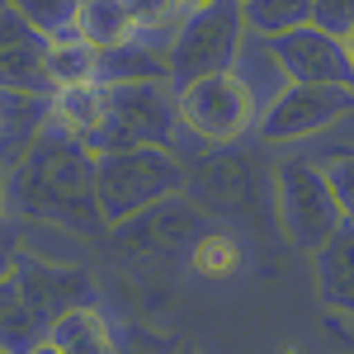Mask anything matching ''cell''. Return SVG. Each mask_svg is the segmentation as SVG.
Wrapping results in <instances>:
<instances>
[{"instance_id": "30bf717a", "label": "cell", "mask_w": 354, "mask_h": 354, "mask_svg": "<svg viewBox=\"0 0 354 354\" xmlns=\"http://www.w3.org/2000/svg\"><path fill=\"white\" fill-rule=\"evenodd\" d=\"M10 279H15V288L28 298V307L38 312V322L48 330L66 307L95 302V279L85 270L57 265V260H43V255H28V250H19V260L10 265Z\"/></svg>"}, {"instance_id": "7402d4cb", "label": "cell", "mask_w": 354, "mask_h": 354, "mask_svg": "<svg viewBox=\"0 0 354 354\" xmlns=\"http://www.w3.org/2000/svg\"><path fill=\"white\" fill-rule=\"evenodd\" d=\"M10 10L33 24L48 43L57 38H71L76 33V10H81V0H10Z\"/></svg>"}, {"instance_id": "d4e9b609", "label": "cell", "mask_w": 354, "mask_h": 354, "mask_svg": "<svg viewBox=\"0 0 354 354\" xmlns=\"http://www.w3.org/2000/svg\"><path fill=\"white\" fill-rule=\"evenodd\" d=\"M133 15L137 33H175V24L185 19L189 0H123Z\"/></svg>"}, {"instance_id": "44dd1931", "label": "cell", "mask_w": 354, "mask_h": 354, "mask_svg": "<svg viewBox=\"0 0 354 354\" xmlns=\"http://www.w3.org/2000/svg\"><path fill=\"white\" fill-rule=\"evenodd\" d=\"M189 270L194 274H208V279H227V274L241 270V241L227 232V227H213L208 236H198L189 250Z\"/></svg>"}, {"instance_id": "836d02e7", "label": "cell", "mask_w": 354, "mask_h": 354, "mask_svg": "<svg viewBox=\"0 0 354 354\" xmlns=\"http://www.w3.org/2000/svg\"><path fill=\"white\" fill-rule=\"evenodd\" d=\"M189 5H198V0H189Z\"/></svg>"}, {"instance_id": "7a4b0ae2", "label": "cell", "mask_w": 354, "mask_h": 354, "mask_svg": "<svg viewBox=\"0 0 354 354\" xmlns=\"http://www.w3.org/2000/svg\"><path fill=\"white\" fill-rule=\"evenodd\" d=\"M175 156L185 165V198L198 203L213 222L236 227H274V170L255 161L241 142L232 147H198L180 133Z\"/></svg>"}, {"instance_id": "cb8c5ba5", "label": "cell", "mask_w": 354, "mask_h": 354, "mask_svg": "<svg viewBox=\"0 0 354 354\" xmlns=\"http://www.w3.org/2000/svg\"><path fill=\"white\" fill-rule=\"evenodd\" d=\"M180 340L142 322H113V354H175Z\"/></svg>"}, {"instance_id": "7c38bea8", "label": "cell", "mask_w": 354, "mask_h": 354, "mask_svg": "<svg viewBox=\"0 0 354 354\" xmlns=\"http://www.w3.org/2000/svg\"><path fill=\"white\" fill-rule=\"evenodd\" d=\"M43 57H48V38L33 24H24L15 10H0V90L53 100V85L43 76Z\"/></svg>"}, {"instance_id": "9c48e42d", "label": "cell", "mask_w": 354, "mask_h": 354, "mask_svg": "<svg viewBox=\"0 0 354 354\" xmlns=\"http://www.w3.org/2000/svg\"><path fill=\"white\" fill-rule=\"evenodd\" d=\"M350 109H354L350 85H288L270 109L260 113L255 137L265 147H288V142L326 133L330 123H340Z\"/></svg>"}, {"instance_id": "5bb4252c", "label": "cell", "mask_w": 354, "mask_h": 354, "mask_svg": "<svg viewBox=\"0 0 354 354\" xmlns=\"http://www.w3.org/2000/svg\"><path fill=\"white\" fill-rule=\"evenodd\" d=\"M43 123H48V100L19 95V90H0V175L33 147Z\"/></svg>"}, {"instance_id": "52a82bcc", "label": "cell", "mask_w": 354, "mask_h": 354, "mask_svg": "<svg viewBox=\"0 0 354 354\" xmlns=\"http://www.w3.org/2000/svg\"><path fill=\"white\" fill-rule=\"evenodd\" d=\"M175 95V113H180V133L194 137L198 147H232V142H245L260 123V109L255 100L245 95V85L222 71V76H203V81H189Z\"/></svg>"}, {"instance_id": "4dcf8cb0", "label": "cell", "mask_w": 354, "mask_h": 354, "mask_svg": "<svg viewBox=\"0 0 354 354\" xmlns=\"http://www.w3.org/2000/svg\"><path fill=\"white\" fill-rule=\"evenodd\" d=\"M175 354H198V350H194V345H180V350H175Z\"/></svg>"}, {"instance_id": "9a60e30c", "label": "cell", "mask_w": 354, "mask_h": 354, "mask_svg": "<svg viewBox=\"0 0 354 354\" xmlns=\"http://www.w3.org/2000/svg\"><path fill=\"white\" fill-rule=\"evenodd\" d=\"M232 76L245 85V95L255 100V109L265 113L288 90V76H283V66H279V57H274L270 38H255V33H245L241 48H236V62H232Z\"/></svg>"}, {"instance_id": "603a6c76", "label": "cell", "mask_w": 354, "mask_h": 354, "mask_svg": "<svg viewBox=\"0 0 354 354\" xmlns=\"http://www.w3.org/2000/svg\"><path fill=\"white\" fill-rule=\"evenodd\" d=\"M317 165H322L330 194H335V203H340V218L354 222V147H335L326 156H317Z\"/></svg>"}, {"instance_id": "d6a6232c", "label": "cell", "mask_w": 354, "mask_h": 354, "mask_svg": "<svg viewBox=\"0 0 354 354\" xmlns=\"http://www.w3.org/2000/svg\"><path fill=\"white\" fill-rule=\"evenodd\" d=\"M0 354H10V350H5V345H0Z\"/></svg>"}, {"instance_id": "f546056e", "label": "cell", "mask_w": 354, "mask_h": 354, "mask_svg": "<svg viewBox=\"0 0 354 354\" xmlns=\"http://www.w3.org/2000/svg\"><path fill=\"white\" fill-rule=\"evenodd\" d=\"M10 218V213H5V180H0V222Z\"/></svg>"}, {"instance_id": "8fae6325", "label": "cell", "mask_w": 354, "mask_h": 354, "mask_svg": "<svg viewBox=\"0 0 354 354\" xmlns=\"http://www.w3.org/2000/svg\"><path fill=\"white\" fill-rule=\"evenodd\" d=\"M270 48L293 85H350L354 90V66L350 53H345V38H330L317 24H302L293 33L270 38Z\"/></svg>"}, {"instance_id": "484cf974", "label": "cell", "mask_w": 354, "mask_h": 354, "mask_svg": "<svg viewBox=\"0 0 354 354\" xmlns=\"http://www.w3.org/2000/svg\"><path fill=\"white\" fill-rule=\"evenodd\" d=\"M312 24L330 38H345L354 28V0H312Z\"/></svg>"}, {"instance_id": "6da1fadb", "label": "cell", "mask_w": 354, "mask_h": 354, "mask_svg": "<svg viewBox=\"0 0 354 354\" xmlns=\"http://www.w3.org/2000/svg\"><path fill=\"white\" fill-rule=\"evenodd\" d=\"M5 213L15 222H43L76 236H109L95 203V151L53 118L5 175Z\"/></svg>"}, {"instance_id": "e0dca14e", "label": "cell", "mask_w": 354, "mask_h": 354, "mask_svg": "<svg viewBox=\"0 0 354 354\" xmlns=\"http://www.w3.org/2000/svg\"><path fill=\"white\" fill-rule=\"evenodd\" d=\"M76 38L90 43L95 53H113L128 38H137V24H133V15H128L123 0H81V10H76Z\"/></svg>"}, {"instance_id": "1f68e13d", "label": "cell", "mask_w": 354, "mask_h": 354, "mask_svg": "<svg viewBox=\"0 0 354 354\" xmlns=\"http://www.w3.org/2000/svg\"><path fill=\"white\" fill-rule=\"evenodd\" d=\"M0 10H10V0H0Z\"/></svg>"}, {"instance_id": "ac0fdd59", "label": "cell", "mask_w": 354, "mask_h": 354, "mask_svg": "<svg viewBox=\"0 0 354 354\" xmlns=\"http://www.w3.org/2000/svg\"><path fill=\"white\" fill-rule=\"evenodd\" d=\"M43 76L53 90H71V85H100V53L81 43L76 33L71 38H57L48 43V57H43Z\"/></svg>"}, {"instance_id": "83f0119b", "label": "cell", "mask_w": 354, "mask_h": 354, "mask_svg": "<svg viewBox=\"0 0 354 354\" xmlns=\"http://www.w3.org/2000/svg\"><path fill=\"white\" fill-rule=\"evenodd\" d=\"M24 354H57V345H53V340H38V345H33V350H24Z\"/></svg>"}, {"instance_id": "f1b7e54d", "label": "cell", "mask_w": 354, "mask_h": 354, "mask_svg": "<svg viewBox=\"0 0 354 354\" xmlns=\"http://www.w3.org/2000/svg\"><path fill=\"white\" fill-rule=\"evenodd\" d=\"M345 53H350V66H354V28L345 33Z\"/></svg>"}, {"instance_id": "277c9868", "label": "cell", "mask_w": 354, "mask_h": 354, "mask_svg": "<svg viewBox=\"0 0 354 354\" xmlns=\"http://www.w3.org/2000/svg\"><path fill=\"white\" fill-rule=\"evenodd\" d=\"M241 38H245L241 0H198V5H189L185 19L170 33V48H165L170 90L232 71Z\"/></svg>"}, {"instance_id": "ba28073f", "label": "cell", "mask_w": 354, "mask_h": 354, "mask_svg": "<svg viewBox=\"0 0 354 354\" xmlns=\"http://www.w3.org/2000/svg\"><path fill=\"white\" fill-rule=\"evenodd\" d=\"M218 222L208 218L198 203H189L185 194H175V198H165L156 208H147V213H137L128 218L123 227H113L109 241L118 255H128V260H189V250L198 236H208Z\"/></svg>"}, {"instance_id": "5b68a950", "label": "cell", "mask_w": 354, "mask_h": 354, "mask_svg": "<svg viewBox=\"0 0 354 354\" xmlns=\"http://www.w3.org/2000/svg\"><path fill=\"white\" fill-rule=\"evenodd\" d=\"M180 142V113L170 85H104V118L85 142L95 156L133 151V147H165Z\"/></svg>"}, {"instance_id": "d6986e66", "label": "cell", "mask_w": 354, "mask_h": 354, "mask_svg": "<svg viewBox=\"0 0 354 354\" xmlns=\"http://www.w3.org/2000/svg\"><path fill=\"white\" fill-rule=\"evenodd\" d=\"M48 118L71 137L90 142L100 118H104V85H71V90H53L48 100Z\"/></svg>"}, {"instance_id": "8992f818", "label": "cell", "mask_w": 354, "mask_h": 354, "mask_svg": "<svg viewBox=\"0 0 354 354\" xmlns=\"http://www.w3.org/2000/svg\"><path fill=\"white\" fill-rule=\"evenodd\" d=\"M340 203L330 194L322 165L307 156H288L274 165V232L298 250H317L340 227Z\"/></svg>"}, {"instance_id": "4316f807", "label": "cell", "mask_w": 354, "mask_h": 354, "mask_svg": "<svg viewBox=\"0 0 354 354\" xmlns=\"http://www.w3.org/2000/svg\"><path fill=\"white\" fill-rule=\"evenodd\" d=\"M19 250H24V245H19V222L5 218V222H0V279H5L10 265L19 260Z\"/></svg>"}, {"instance_id": "2e32d148", "label": "cell", "mask_w": 354, "mask_h": 354, "mask_svg": "<svg viewBox=\"0 0 354 354\" xmlns=\"http://www.w3.org/2000/svg\"><path fill=\"white\" fill-rule=\"evenodd\" d=\"M48 340L57 345V354H113V317L100 312V302L66 307L53 322Z\"/></svg>"}, {"instance_id": "4fadbf2b", "label": "cell", "mask_w": 354, "mask_h": 354, "mask_svg": "<svg viewBox=\"0 0 354 354\" xmlns=\"http://www.w3.org/2000/svg\"><path fill=\"white\" fill-rule=\"evenodd\" d=\"M317 265V293L330 312L354 317V222H340L326 241L312 250Z\"/></svg>"}, {"instance_id": "3957f363", "label": "cell", "mask_w": 354, "mask_h": 354, "mask_svg": "<svg viewBox=\"0 0 354 354\" xmlns=\"http://www.w3.org/2000/svg\"><path fill=\"white\" fill-rule=\"evenodd\" d=\"M175 194H185V165L165 147H133V151L95 156V203L109 232Z\"/></svg>"}, {"instance_id": "ffe728a7", "label": "cell", "mask_w": 354, "mask_h": 354, "mask_svg": "<svg viewBox=\"0 0 354 354\" xmlns=\"http://www.w3.org/2000/svg\"><path fill=\"white\" fill-rule=\"evenodd\" d=\"M241 19H245V33L279 38V33L312 24V0H241Z\"/></svg>"}]
</instances>
